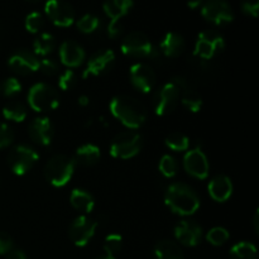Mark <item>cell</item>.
<instances>
[{
  "label": "cell",
  "mask_w": 259,
  "mask_h": 259,
  "mask_svg": "<svg viewBox=\"0 0 259 259\" xmlns=\"http://www.w3.org/2000/svg\"><path fill=\"white\" fill-rule=\"evenodd\" d=\"M96 227H98V223L95 220L90 219L85 215H81V217L76 218L72 224L70 225V230H68L70 239L77 247H85L95 234Z\"/></svg>",
  "instance_id": "12"
},
{
  "label": "cell",
  "mask_w": 259,
  "mask_h": 259,
  "mask_svg": "<svg viewBox=\"0 0 259 259\" xmlns=\"http://www.w3.org/2000/svg\"><path fill=\"white\" fill-rule=\"evenodd\" d=\"M121 52L131 57L153 58L157 56V50L149 38L141 32H132L121 42Z\"/></svg>",
  "instance_id": "7"
},
{
  "label": "cell",
  "mask_w": 259,
  "mask_h": 259,
  "mask_svg": "<svg viewBox=\"0 0 259 259\" xmlns=\"http://www.w3.org/2000/svg\"><path fill=\"white\" fill-rule=\"evenodd\" d=\"M98 259H115V257H113V255L105 254V255H103V257H100V258H98Z\"/></svg>",
  "instance_id": "47"
},
{
  "label": "cell",
  "mask_w": 259,
  "mask_h": 259,
  "mask_svg": "<svg viewBox=\"0 0 259 259\" xmlns=\"http://www.w3.org/2000/svg\"><path fill=\"white\" fill-rule=\"evenodd\" d=\"M164 202L175 214L182 217L195 214L200 207V199L195 190L182 182L169 185L164 195Z\"/></svg>",
  "instance_id": "2"
},
{
  "label": "cell",
  "mask_w": 259,
  "mask_h": 259,
  "mask_svg": "<svg viewBox=\"0 0 259 259\" xmlns=\"http://www.w3.org/2000/svg\"><path fill=\"white\" fill-rule=\"evenodd\" d=\"M75 171V161L73 158L63 154L52 157L47 162L45 168L46 179L51 185L56 187H62L70 182Z\"/></svg>",
  "instance_id": "3"
},
{
  "label": "cell",
  "mask_w": 259,
  "mask_h": 259,
  "mask_svg": "<svg viewBox=\"0 0 259 259\" xmlns=\"http://www.w3.org/2000/svg\"><path fill=\"white\" fill-rule=\"evenodd\" d=\"M28 134L30 139L39 146H50L53 138L52 123L46 116L33 119L28 128Z\"/></svg>",
  "instance_id": "18"
},
{
  "label": "cell",
  "mask_w": 259,
  "mask_h": 259,
  "mask_svg": "<svg viewBox=\"0 0 259 259\" xmlns=\"http://www.w3.org/2000/svg\"><path fill=\"white\" fill-rule=\"evenodd\" d=\"M5 257H7V259H28L27 255L24 254V252L20 249H17V248H13Z\"/></svg>",
  "instance_id": "43"
},
{
  "label": "cell",
  "mask_w": 259,
  "mask_h": 259,
  "mask_svg": "<svg viewBox=\"0 0 259 259\" xmlns=\"http://www.w3.org/2000/svg\"><path fill=\"white\" fill-rule=\"evenodd\" d=\"M77 103H78V105H81V106H88L89 104H90V98H89L88 95H80Z\"/></svg>",
  "instance_id": "44"
},
{
  "label": "cell",
  "mask_w": 259,
  "mask_h": 259,
  "mask_svg": "<svg viewBox=\"0 0 259 259\" xmlns=\"http://www.w3.org/2000/svg\"><path fill=\"white\" fill-rule=\"evenodd\" d=\"M123 32V25L121 23H109L108 25V34L110 38H118Z\"/></svg>",
  "instance_id": "42"
},
{
  "label": "cell",
  "mask_w": 259,
  "mask_h": 259,
  "mask_svg": "<svg viewBox=\"0 0 259 259\" xmlns=\"http://www.w3.org/2000/svg\"><path fill=\"white\" fill-rule=\"evenodd\" d=\"M76 85V73L72 70H66L58 77V88L67 91Z\"/></svg>",
  "instance_id": "37"
},
{
  "label": "cell",
  "mask_w": 259,
  "mask_h": 259,
  "mask_svg": "<svg viewBox=\"0 0 259 259\" xmlns=\"http://www.w3.org/2000/svg\"><path fill=\"white\" fill-rule=\"evenodd\" d=\"M39 159V154L29 146L19 144L14 147L8 154V164L13 174L18 176H23L34 167Z\"/></svg>",
  "instance_id": "8"
},
{
  "label": "cell",
  "mask_w": 259,
  "mask_h": 259,
  "mask_svg": "<svg viewBox=\"0 0 259 259\" xmlns=\"http://www.w3.org/2000/svg\"><path fill=\"white\" fill-rule=\"evenodd\" d=\"M43 15L39 12H32L25 18V29L29 33H38L43 27Z\"/></svg>",
  "instance_id": "35"
},
{
  "label": "cell",
  "mask_w": 259,
  "mask_h": 259,
  "mask_svg": "<svg viewBox=\"0 0 259 259\" xmlns=\"http://www.w3.org/2000/svg\"><path fill=\"white\" fill-rule=\"evenodd\" d=\"M115 62V53L111 50H101L96 52L88 61L86 68L83 70L82 77H90V76H100L108 72L113 67Z\"/></svg>",
  "instance_id": "16"
},
{
  "label": "cell",
  "mask_w": 259,
  "mask_h": 259,
  "mask_svg": "<svg viewBox=\"0 0 259 259\" xmlns=\"http://www.w3.org/2000/svg\"><path fill=\"white\" fill-rule=\"evenodd\" d=\"M70 202L76 210L89 214L95 207V201L91 194L81 189H75L70 195Z\"/></svg>",
  "instance_id": "26"
},
{
  "label": "cell",
  "mask_w": 259,
  "mask_h": 259,
  "mask_svg": "<svg viewBox=\"0 0 259 259\" xmlns=\"http://www.w3.org/2000/svg\"><path fill=\"white\" fill-rule=\"evenodd\" d=\"M254 229H255V233H258L259 230V212L255 211V215H254Z\"/></svg>",
  "instance_id": "46"
},
{
  "label": "cell",
  "mask_w": 259,
  "mask_h": 259,
  "mask_svg": "<svg viewBox=\"0 0 259 259\" xmlns=\"http://www.w3.org/2000/svg\"><path fill=\"white\" fill-rule=\"evenodd\" d=\"M131 82L137 90L148 94L156 85V73L147 63H134L129 70Z\"/></svg>",
  "instance_id": "13"
},
{
  "label": "cell",
  "mask_w": 259,
  "mask_h": 259,
  "mask_svg": "<svg viewBox=\"0 0 259 259\" xmlns=\"http://www.w3.org/2000/svg\"><path fill=\"white\" fill-rule=\"evenodd\" d=\"M162 53L166 57L174 58L181 55L185 50V39L181 34L175 32H168L159 43Z\"/></svg>",
  "instance_id": "23"
},
{
  "label": "cell",
  "mask_w": 259,
  "mask_h": 259,
  "mask_svg": "<svg viewBox=\"0 0 259 259\" xmlns=\"http://www.w3.org/2000/svg\"><path fill=\"white\" fill-rule=\"evenodd\" d=\"M60 60L66 67H78L85 60V51L75 40H65L60 46Z\"/></svg>",
  "instance_id": "19"
},
{
  "label": "cell",
  "mask_w": 259,
  "mask_h": 259,
  "mask_svg": "<svg viewBox=\"0 0 259 259\" xmlns=\"http://www.w3.org/2000/svg\"><path fill=\"white\" fill-rule=\"evenodd\" d=\"M28 104L33 110L42 111L55 110L60 104V96L55 88L45 82L35 83L28 93Z\"/></svg>",
  "instance_id": "5"
},
{
  "label": "cell",
  "mask_w": 259,
  "mask_h": 259,
  "mask_svg": "<svg viewBox=\"0 0 259 259\" xmlns=\"http://www.w3.org/2000/svg\"><path fill=\"white\" fill-rule=\"evenodd\" d=\"M14 139V133L7 123H0V149L10 146Z\"/></svg>",
  "instance_id": "39"
},
{
  "label": "cell",
  "mask_w": 259,
  "mask_h": 259,
  "mask_svg": "<svg viewBox=\"0 0 259 259\" xmlns=\"http://www.w3.org/2000/svg\"><path fill=\"white\" fill-rule=\"evenodd\" d=\"M201 14L207 22L217 25L227 24L234 19V12L225 0H207L202 4Z\"/></svg>",
  "instance_id": "10"
},
{
  "label": "cell",
  "mask_w": 259,
  "mask_h": 259,
  "mask_svg": "<svg viewBox=\"0 0 259 259\" xmlns=\"http://www.w3.org/2000/svg\"><path fill=\"white\" fill-rule=\"evenodd\" d=\"M180 85H181V103L184 104L185 108L191 113H199L202 108V99L194 89L187 88V82L185 78L177 77Z\"/></svg>",
  "instance_id": "24"
},
{
  "label": "cell",
  "mask_w": 259,
  "mask_h": 259,
  "mask_svg": "<svg viewBox=\"0 0 259 259\" xmlns=\"http://www.w3.org/2000/svg\"><path fill=\"white\" fill-rule=\"evenodd\" d=\"M123 248V238L120 234H109L106 235L105 240H104V250L108 255H115Z\"/></svg>",
  "instance_id": "31"
},
{
  "label": "cell",
  "mask_w": 259,
  "mask_h": 259,
  "mask_svg": "<svg viewBox=\"0 0 259 259\" xmlns=\"http://www.w3.org/2000/svg\"><path fill=\"white\" fill-rule=\"evenodd\" d=\"M13 249V239L9 234L0 232V255H7Z\"/></svg>",
  "instance_id": "41"
},
{
  "label": "cell",
  "mask_w": 259,
  "mask_h": 259,
  "mask_svg": "<svg viewBox=\"0 0 259 259\" xmlns=\"http://www.w3.org/2000/svg\"><path fill=\"white\" fill-rule=\"evenodd\" d=\"M56 47V39L51 33H42L38 35L33 42V50H34V55L39 56H47L55 50Z\"/></svg>",
  "instance_id": "27"
},
{
  "label": "cell",
  "mask_w": 259,
  "mask_h": 259,
  "mask_svg": "<svg viewBox=\"0 0 259 259\" xmlns=\"http://www.w3.org/2000/svg\"><path fill=\"white\" fill-rule=\"evenodd\" d=\"M28 2H37V0H28Z\"/></svg>",
  "instance_id": "48"
},
{
  "label": "cell",
  "mask_w": 259,
  "mask_h": 259,
  "mask_svg": "<svg viewBox=\"0 0 259 259\" xmlns=\"http://www.w3.org/2000/svg\"><path fill=\"white\" fill-rule=\"evenodd\" d=\"M159 171L167 179H171L175 177L177 174V169H179V164H177L176 158H174L169 154H164L163 157L159 161Z\"/></svg>",
  "instance_id": "34"
},
{
  "label": "cell",
  "mask_w": 259,
  "mask_h": 259,
  "mask_svg": "<svg viewBox=\"0 0 259 259\" xmlns=\"http://www.w3.org/2000/svg\"><path fill=\"white\" fill-rule=\"evenodd\" d=\"M109 109L114 118L132 131L141 128L147 119L146 106L132 96H115L111 99Z\"/></svg>",
  "instance_id": "1"
},
{
  "label": "cell",
  "mask_w": 259,
  "mask_h": 259,
  "mask_svg": "<svg viewBox=\"0 0 259 259\" xmlns=\"http://www.w3.org/2000/svg\"><path fill=\"white\" fill-rule=\"evenodd\" d=\"M0 90H2L4 96L12 98V96L17 95V94H19L22 91V83L15 77H9L3 81L2 85H0Z\"/></svg>",
  "instance_id": "36"
},
{
  "label": "cell",
  "mask_w": 259,
  "mask_h": 259,
  "mask_svg": "<svg viewBox=\"0 0 259 259\" xmlns=\"http://www.w3.org/2000/svg\"><path fill=\"white\" fill-rule=\"evenodd\" d=\"M156 259H184V253L179 244L169 239L159 240L154 248Z\"/></svg>",
  "instance_id": "25"
},
{
  "label": "cell",
  "mask_w": 259,
  "mask_h": 259,
  "mask_svg": "<svg viewBox=\"0 0 259 259\" xmlns=\"http://www.w3.org/2000/svg\"><path fill=\"white\" fill-rule=\"evenodd\" d=\"M232 259H258L257 248L249 242H240L233 245L230 249Z\"/></svg>",
  "instance_id": "29"
},
{
  "label": "cell",
  "mask_w": 259,
  "mask_h": 259,
  "mask_svg": "<svg viewBox=\"0 0 259 259\" xmlns=\"http://www.w3.org/2000/svg\"><path fill=\"white\" fill-rule=\"evenodd\" d=\"M133 0H105L103 4L104 13L110 18V23H120L133 8Z\"/></svg>",
  "instance_id": "21"
},
{
  "label": "cell",
  "mask_w": 259,
  "mask_h": 259,
  "mask_svg": "<svg viewBox=\"0 0 259 259\" xmlns=\"http://www.w3.org/2000/svg\"><path fill=\"white\" fill-rule=\"evenodd\" d=\"M225 47L224 38L215 30H204L199 34L195 45L194 55L202 60H211Z\"/></svg>",
  "instance_id": "9"
},
{
  "label": "cell",
  "mask_w": 259,
  "mask_h": 259,
  "mask_svg": "<svg viewBox=\"0 0 259 259\" xmlns=\"http://www.w3.org/2000/svg\"><path fill=\"white\" fill-rule=\"evenodd\" d=\"M100 157L101 152L98 146H95L93 143H86L76 149L73 161H75V164H80V166L83 167H90L98 163L100 161Z\"/></svg>",
  "instance_id": "22"
},
{
  "label": "cell",
  "mask_w": 259,
  "mask_h": 259,
  "mask_svg": "<svg viewBox=\"0 0 259 259\" xmlns=\"http://www.w3.org/2000/svg\"><path fill=\"white\" fill-rule=\"evenodd\" d=\"M181 85L176 77L174 78V81L163 85L157 91L153 101L154 111L157 115L166 116L176 109L181 98Z\"/></svg>",
  "instance_id": "6"
},
{
  "label": "cell",
  "mask_w": 259,
  "mask_h": 259,
  "mask_svg": "<svg viewBox=\"0 0 259 259\" xmlns=\"http://www.w3.org/2000/svg\"><path fill=\"white\" fill-rule=\"evenodd\" d=\"M184 167L187 174L199 180L206 179L210 169L206 154L200 148L187 151V153L184 157Z\"/></svg>",
  "instance_id": "14"
},
{
  "label": "cell",
  "mask_w": 259,
  "mask_h": 259,
  "mask_svg": "<svg viewBox=\"0 0 259 259\" xmlns=\"http://www.w3.org/2000/svg\"><path fill=\"white\" fill-rule=\"evenodd\" d=\"M142 137L138 132L125 131L114 137L110 143V154L114 158L129 159L136 157L141 152Z\"/></svg>",
  "instance_id": "4"
},
{
  "label": "cell",
  "mask_w": 259,
  "mask_h": 259,
  "mask_svg": "<svg viewBox=\"0 0 259 259\" xmlns=\"http://www.w3.org/2000/svg\"><path fill=\"white\" fill-rule=\"evenodd\" d=\"M39 70L46 76H56L57 73H60V66L52 58H45V60L39 61Z\"/></svg>",
  "instance_id": "38"
},
{
  "label": "cell",
  "mask_w": 259,
  "mask_h": 259,
  "mask_svg": "<svg viewBox=\"0 0 259 259\" xmlns=\"http://www.w3.org/2000/svg\"><path fill=\"white\" fill-rule=\"evenodd\" d=\"M202 2L204 0H187V7L191 8V9H196L202 4Z\"/></svg>",
  "instance_id": "45"
},
{
  "label": "cell",
  "mask_w": 259,
  "mask_h": 259,
  "mask_svg": "<svg viewBox=\"0 0 259 259\" xmlns=\"http://www.w3.org/2000/svg\"><path fill=\"white\" fill-rule=\"evenodd\" d=\"M242 10L248 15L257 17L259 10V0H240Z\"/></svg>",
  "instance_id": "40"
},
{
  "label": "cell",
  "mask_w": 259,
  "mask_h": 259,
  "mask_svg": "<svg viewBox=\"0 0 259 259\" xmlns=\"http://www.w3.org/2000/svg\"><path fill=\"white\" fill-rule=\"evenodd\" d=\"M10 70L18 75H30L39 70V60L33 52L27 50H20L13 53L8 61Z\"/></svg>",
  "instance_id": "15"
},
{
  "label": "cell",
  "mask_w": 259,
  "mask_h": 259,
  "mask_svg": "<svg viewBox=\"0 0 259 259\" xmlns=\"http://www.w3.org/2000/svg\"><path fill=\"white\" fill-rule=\"evenodd\" d=\"M3 116L7 120L22 123L27 118V108L19 101H12L3 108Z\"/></svg>",
  "instance_id": "28"
},
{
  "label": "cell",
  "mask_w": 259,
  "mask_h": 259,
  "mask_svg": "<svg viewBox=\"0 0 259 259\" xmlns=\"http://www.w3.org/2000/svg\"><path fill=\"white\" fill-rule=\"evenodd\" d=\"M207 190H209V194L212 200H215V201L218 202L227 201L233 194L232 180L228 176L220 175V176L214 177V179L210 181Z\"/></svg>",
  "instance_id": "20"
},
{
  "label": "cell",
  "mask_w": 259,
  "mask_h": 259,
  "mask_svg": "<svg viewBox=\"0 0 259 259\" xmlns=\"http://www.w3.org/2000/svg\"><path fill=\"white\" fill-rule=\"evenodd\" d=\"M45 12L51 22L57 27H70L75 22V10L63 0H47Z\"/></svg>",
  "instance_id": "11"
},
{
  "label": "cell",
  "mask_w": 259,
  "mask_h": 259,
  "mask_svg": "<svg viewBox=\"0 0 259 259\" xmlns=\"http://www.w3.org/2000/svg\"><path fill=\"white\" fill-rule=\"evenodd\" d=\"M229 232H228L225 228L222 227H215L212 229H210L206 234V239L210 244L215 245V247H219V245L225 244L229 239Z\"/></svg>",
  "instance_id": "33"
},
{
  "label": "cell",
  "mask_w": 259,
  "mask_h": 259,
  "mask_svg": "<svg viewBox=\"0 0 259 259\" xmlns=\"http://www.w3.org/2000/svg\"><path fill=\"white\" fill-rule=\"evenodd\" d=\"M166 146L175 152L187 151L190 147V139L180 132H174L166 138Z\"/></svg>",
  "instance_id": "30"
},
{
  "label": "cell",
  "mask_w": 259,
  "mask_h": 259,
  "mask_svg": "<svg viewBox=\"0 0 259 259\" xmlns=\"http://www.w3.org/2000/svg\"><path fill=\"white\" fill-rule=\"evenodd\" d=\"M100 25V19L94 14H85L77 20V28L80 32L90 34V33L95 32Z\"/></svg>",
  "instance_id": "32"
},
{
  "label": "cell",
  "mask_w": 259,
  "mask_h": 259,
  "mask_svg": "<svg viewBox=\"0 0 259 259\" xmlns=\"http://www.w3.org/2000/svg\"><path fill=\"white\" fill-rule=\"evenodd\" d=\"M175 237L186 247H195L202 239V228L194 220H182L175 228Z\"/></svg>",
  "instance_id": "17"
}]
</instances>
